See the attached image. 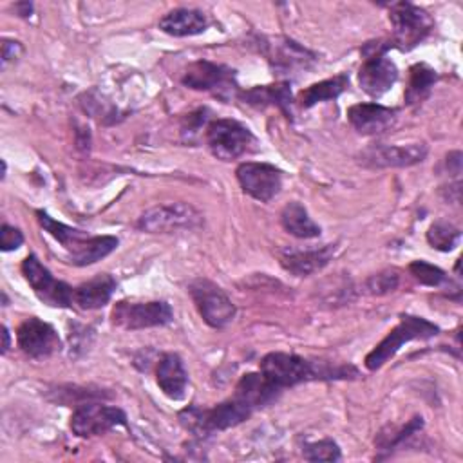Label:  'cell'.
<instances>
[{"mask_svg":"<svg viewBox=\"0 0 463 463\" xmlns=\"http://www.w3.org/2000/svg\"><path fill=\"white\" fill-rule=\"evenodd\" d=\"M262 376L279 391L311 380L353 378L358 371L353 365H329L313 362L293 353H268L260 360Z\"/></svg>","mask_w":463,"mask_h":463,"instance_id":"1","label":"cell"},{"mask_svg":"<svg viewBox=\"0 0 463 463\" xmlns=\"http://www.w3.org/2000/svg\"><path fill=\"white\" fill-rule=\"evenodd\" d=\"M36 219L40 226L63 246L67 251V259L74 266H89L118 248V239L112 235H89L87 232L67 226L56 219H52L43 210L36 212Z\"/></svg>","mask_w":463,"mask_h":463,"instance_id":"2","label":"cell"},{"mask_svg":"<svg viewBox=\"0 0 463 463\" xmlns=\"http://www.w3.org/2000/svg\"><path fill=\"white\" fill-rule=\"evenodd\" d=\"M253 409L242 402L239 396H232L212 409H199V407H186L179 412L181 423L197 436H208L212 432L226 430L246 421L251 416Z\"/></svg>","mask_w":463,"mask_h":463,"instance_id":"3","label":"cell"},{"mask_svg":"<svg viewBox=\"0 0 463 463\" xmlns=\"http://www.w3.org/2000/svg\"><path fill=\"white\" fill-rule=\"evenodd\" d=\"M391 40H373L362 47V65L358 69V83L364 92L373 98L387 92L398 80V69L387 51L392 49Z\"/></svg>","mask_w":463,"mask_h":463,"instance_id":"4","label":"cell"},{"mask_svg":"<svg viewBox=\"0 0 463 463\" xmlns=\"http://www.w3.org/2000/svg\"><path fill=\"white\" fill-rule=\"evenodd\" d=\"M439 333V327L429 322L423 317L416 315H402L400 324L389 331V335L365 356V367L369 371L380 369L389 358H392L398 349L411 340H427Z\"/></svg>","mask_w":463,"mask_h":463,"instance_id":"5","label":"cell"},{"mask_svg":"<svg viewBox=\"0 0 463 463\" xmlns=\"http://www.w3.org/2000/svg\"><path fill=\"white\" fill-rule=\"evenodd\" d=\"M389 18L394 29L391 42L400 51L414 49L434 27L432 16L411 2L391 4Z\"/></svg>","mask_w":463,"mask_h":463,"instance_id":"6","label":"cell"},{"mask_svg":"<svg viewBox=\"0 0 463 463\" xmlns=\"http://www.w3.org/2000/svg\"><path fill=\"white\" fill-rule=\"evenodd\" d=\"M206 145L210 152L221 161L237 159L257 146L255 136L248 127L235 119H215L206 127Z\"/></svg>","mask_w":463,"mask_h":463,"instance_id":"7","label":"cell"},{"mask_svg":"<svg viewBox=\"0 0 463 463\" xmlns=\"http://www.w3.org/2000/svg\"><path fill=\"white\" fill-rule=\"evenodd\" d=\"M203 224V213L188 203L157 204L145 210L136 226L146 233H172L179 230H194Z\"/></svg>","mask_w":463,"mask_h":463,"instance_id":"8","label":"cell"},{"mask_svg":"<svg viewBox=\"0 0 463 463\" xmlns=\"http://www.w3.org/2000/svg\"><path fill=\"white\" fill-rule=\"evenodd\" d=\"M188 291L199 315L210 327L221 329L233 320L235 306L217 284L206 279H197L188 286Z\"/></svg>","mask_w":463,"mask_h":463,"instance_id":"9","label":"cell"},{"mask_svg":"<svg viewBox=\"0 0 463 463\" xmlns=\"http://www.w3.org/2000/svg\"><path fill=\"white\" fill-rule=\"evenodd\" d=\"M112 324L128 331L166 326L172 322L174 313L166 302H125L119 300L112 307Z\"/></svg>","mask_w":463,"mask_h":463,"instance_id":"10","label":"cell"},{"mask_svg":"<svg viewBox=\"0 0 463 463\" xmlns=\"http://www.w3.org/2000/svg\"><path fill=\"white\" fill-rule=\"evenodd\" d=\"M22 273L42 302L52 307H69L74 302V289L69 284L54 279L36 255H27L24 259Z\"/></svg>","mask_w":463,"mask_h":463,"instance_id":"11","label":"cell"},{"mask_svg":"<svg viewBox=\"0 0 463 463\" xmlns=\"http://www.w3.org/2000/svg\"><path fill=\"white\" fill-rule=\"evenodd\" d=\"M260 51L264 52L269 67L275 74H297L298 71H306L315 63V54L289 40L286 36H269L260 43Z\"/></svg>","mask_w":463,"mask_h":463,"instance_id":"12","label":"cell"},{"mask_svg":"<svg viewBox=\"0 0 463 463\" xmlns=\"http://www.w3.org/2000/svg\"><path fill=\"white\" fill-rule=\"evenodd\" d=\"M181 81L188 89L213 92L219 98H230L239 90L232 69L206 60L190 63L183 72Z\"/></svg>","mask_w":463,"mask_h":463,"instance_id":"13","label":"cell"},{"mask_svg":"<svg viewBox=\"0 0 463 463\" xmlns=\"http://www.w3.org/2000/svg\"><path fill=\"white\" fill-rule=\"evenodd\" d=\"M118 425H127V414L103 403H81L71 416V430L80 438L99 436Z\"/></svg>","mask_w":463,"mask_h":463,"instance_id":"14","label":"cell"},{"mask_svg":"<svg viewBox=\"0 0 463 463\" xmlns=\"http://www.w3.org/2000/svg\"><path fill=\"white\" fill-rule=\"evenodd\" d=\"M235 175L242 192L260 203L271 201L282 188L280 170L268 163H241L235 170Z\"/></svg>","mask_w":463,"mask_h":463,"instance_id":"15","label":"cell"},{"mask_svg":"<svg viewBox=\"0 0 463 463\" xmlns=\"http://www.w3.org/2000/svg\"><path fill=\"white\" fill-rule=\"evenodd\" d=\"M16 342L18 347L31 358L51 356L61 347L54 327L36 317H29L18 326Z\"/></svg>","mask_w":463,"mask_h":463,"instance_id":"16","label":"cell"},{"mask_svg":"<svg viewBox=\"0 0 463 463\" xmlns=\"http://www.w3.org/2000/svg\"><path fill=\"white\" fill-rule=\"evenodd\" d=\"M427 156L425 143L373 145L362 152V163L373 168H403L421 163Z\"/></svg>","mask_w":463,"mask_h":463,"instance_id":"17","label":"cell"},{"mask_svg":"<svg viewBox=\"0 0 463 463\" xmlns=\"http://www.w3.org/2000/svg\"><path fill=\"white\" fill-rule=\"evenodd\" d=\"M335 244H326L320 248H282L279 250L280 264L286 271L295 277H307L320 271L329 264L335 255Z\"/></svg>","mask_w":463,"mask_h":463,"instance_id":"18","label":"cell"},{"mask_svg":"<svg viewBox=\"0 0 463 463\" xmlns=\"http://www.w3.org/2000/svg\"><path fill=\"white\" fill-rule=\"evenodd\" d=\"M396 109L378 103H356L347 109L351 127L362 136H376L389 130L396 121Z\"/></svg>","mask_w":463,"mask_h":463,"instance_id":"19","label":"cell"},{"mask_svg":"<svg viewBox=\"0 0 463 463\" xmlns=\"http://www.w3.org/2000/svg\"><path fill=\"white\" fill-rule=\"evenodd\" d=\"M156 380L163 394H166L168 398L181 400L184 396V391L188 385V374L179 354L166 353L161 356L156 369Z\"/></svg>","mask_w":463,"mask_h":463,"instance_id":"20","label":"cell"},{"mask_svg":"<svg viewBox=\"0 0 463 463\" xmlns=\"http://www.w3.org/2000/svg\"><path fill=\"white\" fill-rule=\"evenodd\" d=\"M208 25L204 13L197 9L179 7L166 13L159 20V29L170 36H194L201 34Z\"/></svg>","mask_w":463,"mask_h":463,"instance_id":"21","label":"cell"},{"mask_svg":"<svg viewBox=\"0 0 463 463\" xmlns=\"http://www.w3.org/2000/svg\"><path fill=\"white\" fill-rule=\"evenodd\" d=\"M241 98L255 107H268V105H275L277 109H280L289 119L293 116L291 112V105H293V96H291V89L289 83L280 81V83H273V85H262V87H253L250 90L241 92Z\"/></svg>","mask_w":463,"mask_h":463,"instance_id":"22","label":"cell"},{"mask_svg":"<svg viewBox=\"0 0 463 463\" xmlns=\"http://www.w3.org/2000/svg\"><path fill=\"white\" fill-rule=\"evenodd\" d=\"M114 289L116 280L109 273L96 275L74 289V304H78L81 309L103 307L110 300Z\"/></svg>","mask_w":463,"mask_h":463,"instance_id":"23","label":"cell"},{"mask_svg":"<svg viewBox=\"0 0 463 463\" xmlns=\"http://www.w3.org/2000/svg\"><path fill=\"white\" fill-rule=\"evenodd\" d=\"M280 222L288 233L298 239H313L320 235V226L309 217L307 210L297 201L282 208Z\"/></svg>","mask_w":463,"mask_h":463,"instance_id":"24","label":"cell"},{"mask_svg":"<svg viewBox=\"0 0 463 463\" xmlns=\"http://www.w3.org/2000/svg\"><path fill=\"white\" fill-rule=\"evenodd\" d=\"M347 83H349V78L345 74H338L335 78H329V80H324V81L306 87L304 90L298 92L297 101L302 109H311L317 103L338 98L345 90Z\"/></svg>","mask_w":463,"mask_h":463,"instance_id":"25","label":"cell"},{"mask_svg":"<svg viewBox=\"0 0 463 463\" xmlns=\"http://www.w3.org/2000/svg\"><path fill=\"white\" fill-rule=\"evenodd\" d=\"M438 80V74L432 67L427 63H416L409 69V83L403 92V99L407 105H416L421 103L429 94L430 89L434 87Z\"/></svg>","mask_w":463,"mask_h":463,"instance_id":"26","label":"cell"},{"mask_svg":"<svg viewBox=\"0 0 463 463\" xmlns=\"http://www.w3.org/2000/svg\"><path fill=\"white\" fill-rule=\"evenodd\" d=\"M423 429V418L421 416H414V418H411L403 427H400V429H389V434L385 432V430H382L378 436H376V439H374V443H376V447H378V450H383V452H391L394 447H398L400 443H403L407 438H411V436H414L416 432H420Z\"/></svg>","mask_w":463,"mask_h":463,"instance_id":"27","label":"cell"},{"mask_svg":"<svg viewBox=\"0 0 463 463\" xmlns=\"http://www.w3.org/2000/svg\"><path fill=\"white\" fill-rule=\"evenodd\" d=\"M459 230L445 221H438L434 222L429 232H427V241L432 248L439 250V251H450L456 242L459 241Z\"/></svg>","mask_w":463,"mask_h":463,"instance_id":"28","label":"cell"},{"mask_svg":"<svg viewBox=\"0 0 463 463\" xmlns=\"http://www.w3.org/2000/svg\"><path fill=\"white\" fill-rule=\"evenodd\" d=\"M409 271L412 273V277H414L418 282H421V284H425V286L438 288V286H441V284L447 282L445 271L439 269V268L434 266V264L425 262V260H414V262H411Z\"/></svg>","mask_w":463,"mask_h":463,"instance_id":"29","label":"cell"},{"mask_svg":"<svg viewBox=\"0 0 463 463\" xmlns=\"http://www.w3.org/2000/svg\"><path fill=\"white\" fill-rule=\"evenodd\" d=\"M302 456L307 461H338L340 449L333 439H320L306 445L302 450Z\"/></svg>","mask_w":463,"mask_h":463,"instance_id":"30","label":"cell"},{"mask_svg":"<svg viewBox=\"0 0 463 463\" xmlns=\"http://www.w3.org/2000/svg\"><path fill=\"white\" fill-rule=\"evenodd\" d=\"M398 284H400L398 273L394 269H385V271L371 275L365 280V289L371 295H387V293L394 291L398 288Z\"/></svg>","mask_w":463,"mask_h":463,"instance_id":"31","label":"cell"},{"mask_svg":"<svg viewBox=\"0 0 463 463\" xmlns=\"http://www.w3.org/2000/svg\"><path fill=\"white\" fill-rule=\"evenodd\" d=\"M24 242V235L18 228L4 224L0 230V246L4 251H11L16 250L20 244Z\"/></svg>","mask_w":463,"mask_h":463,"instance_id":"32","label":"cell"},{"mask_svg":"<svg viewBox=\"0 0 463 463\" xmlns=\"http://www.w3.org/2000/svg\"><path fill=\"white\" fill-rule=\"evenodd\" d=\"M206 110L204 109H201V110H197V112H192V114H188V118H186V123L183 125V134H186L188 132V136H192L194 132H197L203 125H204V121H206Z\"/></svg>","mask_w":463,"mask_h":463,"instance_id":"33","label":"cell"},{"mask_svg":"<svg viewBox=\"0 0 463 463\" xmlns=\"http://www.w3.org/2000/svg\"><path fill=\"white\" fill-rule=\"evenodd\" d=\"M22 54V45L14 40H4L2 43V67H5L9 61L16 60Z\"/></svg>","mask_w":463,"mask_h":463,"instance_id":"34","label":"cell"},{"mask_svg":"<svg viewBox=\"0 0 463 463\" xmlns=\"http://www.w3.org/2000/svg\"><path fill=\"white\" fill-rule=\"evenodd\" d=\"M14 9L18 11V14H20V16H24V18H25V16H29V14H31V11H33V4H29V2L16 4V5H14Z\"/></svg>","mask_w":463,"mask_h":463,"instance_id":"35","label":"cell"},{"mask_svg":"<svg viewBox=\"0 0 463 463\" xmlns=\"http://www.w3.org/2000/svg\"><path fill=\"white\" fill-rule=\"evenodd\" d=\"M2 336H4V344H2V353H7V349H9V331H7V327H5V326L2 327Z\"/></svg>","mask_w":463,"mask_h":463,"instance_id":"36","label":"cell"}]
</instances>
